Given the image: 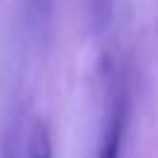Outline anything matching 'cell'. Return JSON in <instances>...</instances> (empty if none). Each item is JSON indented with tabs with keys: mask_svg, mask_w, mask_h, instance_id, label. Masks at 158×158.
<instances>
[{
	"mask_svg": "<svg viewBox=\"0 0 158 158\" xmlns=\"http://www.w3.org/2000/svg\"><path fill=\"white\" fill-rule=\"evenodd\" d=\"M25 158H52V136L44 121H35L27 133V153Z\"/></svg>",
	"mask_w": 158,
	"mask_h": 158,
	"instance_id": "7a4b0ae2",
	"label": "cell"
},
{
	"mask_svg": "<svg viewBox=\"0 0 158 158\" xmlns=\"http://www.w3.org/2000/svg\"><path fill=\"white\" fill-rule=\"evenodd\" d=\"M126 116H128L126 94L121 89H116L111 106H109V121H106L96 158H121V146H123V133H126V121H128Z\"/></svg>",
	"mask_w": 158,
	"mask_h": 158,
	"instance_id": "6da1fadb",
	"label": "cell"
},
{
	"mask_svg": "<svg viewBox=\"0 0 158 158\" xmlns=\"http://www.w3.org/2000/svg\"><path fill=\"white\" fill-rule=\"evenodd\" d=\"M20 138H22V126L17 121H12L5 128L2 138H0V158H25L27 146L22 148L20 146Z\"/></svg>",
	"mask_w": 158,
	"mask_h": 158,
	"instance_id": "3957f363",
	"label": "cell"
}]
</instances>
